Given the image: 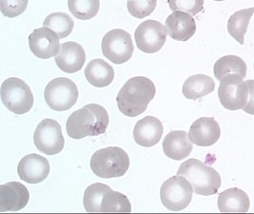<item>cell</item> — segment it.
<instances>
[{"instance_id":"9a60e30c","label":"cell","mask_w":254,"mask_h":214,"mask_svg":"<svg viewBox=\"0 0 254 214\" xmlns=\"http://www.w3.org/2000/svg\"><path fill=\"white\" fill-rule=\"evenodd\" d=\"M30 200V193L23 184L10 182L0 186V212H18Z\"/></svg>"},{"instance_id":"e0dca14e","label":"cell","mask_w":254,"mask_h":214,"mask_svg":"<svg viewBox=\"0 0 254 214\" xmlns=\"http://www.w3.org/2000/svg\"><path fill=\"white\" fill-rule=\"evenodd\" d=\"M167 34L177 41H188L196 32V23L191 14L185 11H174L165 23Z\"/></svg>"},{"instance_id":"8fae6325","label":"cell","mask_w":254,"mask_h":214,"mask_svg":"<svg viewBox=\"0 0 254 214\" xmlns=\"http://www.w3.org/2000/svg\"><path fill=\"white\" fill-rule=\"evenodd\" d=\"M34 143L39 151L47 155H55L61 152L65 146L61 126L54 119H44L35 130Z\"/></svg>"},{"instance_id":"83f0119b","label":"cell","mask_w":254,"mask_h":214,"mask_svg":"<svg viewBox=\"0 0 254 214\" xmlns=\"http://www.w3.org/2000/svg\"><path fill=\"white\" fill-rule=\"evenodd\" d=\"M157 0H127V11L133 17L142 19L155 10Z\"/></svg>"},{"instance_id":"ba28073f","label":"cell","mask_w":254,"mask_h":214,"mask_svg":"<svg viewBox=\"0 0 254 214\" xmlns=\"http://www.w3.org/2000/svg\"><path fill=\"white\" fill-rule=\"evenodd\" d=\"M47 105L54 111H68L78 99L76 84L69 78L58 77L49 82L44 91Z\"/></svg>"},{"instance_id":"6da1fadb","label":"cell","mask_w":254,"mask_h":214,"mask_svg":"<svg viewBox=\"0 0 254 214\" xmlns=\"http://www.w3.org/2000/svg\"><path fill=\"white\" fill-rule=\"evenodd\" d=\"M156 88L148 77L128 79L118 92L116 103L119 111L127 117H136L146 112L149 103L155 96Z\"/></svg>"},{"instance_id":"4fadbf2b","label":"cell","mask_w":254,"mask_h":214,"mask_svg":"<svg viewBox=\"0 0 254 214\" xmlns=\"http://www.w3.org/2000/svg\"><path fill=\"white\" fill-rule=\"evenodd\" d=\"M59 36L47 27L35 30L29 36V46L35 57L49 59L57 57L60 51Z\"/></svg>"},{"instance_id":"d6986e66","label":"cell","mask_w":254,"mask_h":214,"mask_svg":"<svg viewBox=\"0 0 254 214\" xmlns=\"http://www.w3.org/2000/svg\"><path fill=\"white\" fill-rule=\"evenodd\" d=\"M163 133L164 128L158 118L146 116L134 126L133 138L139 146L150 147L158 144Z\"/></svg>"},{"instance_id":"484cf974","label":"cell","mask_w":254,"mask_h":214,"mask_svg":"<svg viewBox=\"0 0 254 214\" xmlns=\"http://www.w3.org/2000/svg\"><path fill=\"white\" fill-rule=\"evenodd\" d=\"M43 26L58 34L59 38H66L71 34L74 22L65 12H54L49 14L43 22Z\"/></svg>"},{"instance_id":"7402d4cb","label":"cell","mask_w":254,"mask_h":214,"mask_svg":"<svg viewBox=\"0 0 254 214\" xmlns=\"http://www.w3.org/2000/svg\"><path fill=\"white\" fill-rule=\"evenodd\" d=\"M85 77L94 87L104 88L114 81L115 70L102 59H93L85 69Z\"/></svg>"},{"instance_id":"8992f818","label":"cell","mask_w":254,"mask_h":214,"mask_svg":"<svg viewBox=\"0 0 254 214\" xmlns=\"http://www.w3.org/2000/svg\"><path fill=\"white\" fill-rule=\"evenodd\" d=\"M1 100L9 111L21 115L32 110L34 94L22 79L10 77L1 85Z\"/></svg>"},{"instance_id":"ac0fdd59","label":"cell","mask_w":254,"mask_h":214,"mask_svg":"<svg viewBox=\"0 0 254 214\" xmlns=\"http://www.w3.org/2000/svg\"><path fill=\"white\" fill-rule=\"evenodd\" d=\"M85 62L86 54L83 47L73 41L63 43L56 57V63L58 68L67 73L79 71Z\"/></svg>"},{"instance_id":"30bf717a","label":"cell","mask_w":254,"mask_h":214,"mask_svg":"<svg viewBox=\"0 0 254 214\" xmlns=\"http://www.w3.org/2000/svg\"><path fill=\"white\" fill-rule=\"evenodd\" d=\"M102 54L115 64H124L133 54L130 34L122 29H115L105 34L101 43Z\"/></svg>"},{"instance_id":"f1b7e54d","label":"cell","mask_w":254,"mask_h":214,"mask_svg":"<svg viewBox=\"0 0 254 214\" xmlns=\"http://www.w3.org/2000/svg\"><path fill=\"white\" fill-rule=\"evenodd\" d=\"M168 3L172 11H185L191 15H196L204 8V0H168Z\"/></svg>"},{"instance_id":"44dd1931","label":"cell","mask_w":254,"mask_h":214,"mask_svg":"<svg viewBox=\"0 0 254 214\" xmlns=\"http://www.w3.org/2000/svg\"><path fill=\"white\" fill-rule=\"evenodd\" d=\"M217 204L221 213H248L251 201L244 191L231 188L220 193Z\"/></svg>"},{"instance_id":"cb8c5ba5","label":"cell","mask_w":254,"mask_h":214,"mask_svg":"<svg viewBox=\"0 0 254 214\" xmlns=\"http://www.w3.org/2000/svg\"><path fill=\"white\" fill-rule=\"evenodd\" d=\"M215 78L221 81L226 75L236 73L245 78L247 75V64L241 57L237 56H226L219 58L213 67Z\"/></svg>"},{"instance_id":"2e32d148","label":"cell","mask_w":254,"mask_h":214,"mask_svg":"<svg viewBox=\"0 0 254 214\" xmlns=\"http://www.w3.org/2000/svg\"><path fill=\"white\" fill-rule=\"evenodd\" d=\"M189 136L194 145L210 146L219 140L221 129L213 117H201L191 125Z\"/></svg>"},{"instance_id":"d4e9b609","label":"cell","mask_w":254,"mask_h":214,"mask_svg":"<svg viewBox=\"0 0 254 214\" xmlns=\"http://www.w3.org/2000/svg\"><path fill=\"white\" fill-rule=\"evenodd\" d=\"M254 8L244 9L235 11L231 15L228 23V32L239 44L243 45L245 42V34L248 31L252 16L254 15Z\"/></svg>"},{"instance_id":"4316f807","label":"cell","mask_w":254,"mask_h":214,"mask_svg":"<svg viewBox=\"0 0 254 214\" xmlns=\"http://www.w3.org/2000/svg\"><path fill=\"white\" fill-rule=\"evenodd\" d=\"M68 7L71 14L80 20L93 18L99 11V0H68Z\"/></svg>"},{"instance_id":"277c9868","label":"cell","mask_w":254,"mask_h":214,"mask_svg":"<svg viewBox=\"0 0 254 214\" xmlns=\"http://www.w3.org/2000/svg\"><path fill=\"white\" fill-rule=\"evenodd\" d=\"M191 184L193 192L198 195L210 196L216 194L221 187L219 173L200 160L191 158L183 162L177 171Z\"/></svg>"},{"instance_id":"7c38bea8","label":"cell","mask_w":254,"mask_h":214,"mask_svg":"<svg viewBox=\"0 0 254 214\" xmlns=\"http://www.w3.org/2000/svg\"><path fill=\"white\" fill-rule=\"evenodd\" d=\"M139 50L145 54L159 52L167 40V31L161 23L156 20L142 22L134 33Z\"/></svg>"},{"instance_id":"f546056e","label":"cell","mask_w":254,"mask_h":214,"mask_svg":"<svg viewBox=\"0 0 254 214\" xmlns=\"http://www.w3.org/2000/svg\"><path fill=\"white\" fill-rule=\"evenodd\" d=\"M29 0H0V11L6 17L13 18L22 14Z\"/></svg>"},{"instance_id":"9c48e42d","label":"cell","mask_w":254,"mask_h":214,"mask_svg":"<svg viewBox=\"0 0 254 214\" xmlns=\"http://www.w3.org/2000/svg\"><path fill=\"white\" fill-rule=\"evenodd\" d=\"M236 73L226 75L220 81L218 97L222 106L230 111L244 110L249 101L250 89L247 82Z\"/></svg>"},{"instance_id":"3957f363","label":"cell","mask_w":254,"mask_h":214,"mask_svg":"<svg viewBox=\"0 0 254 214\" xmlns=\"http://www.w3.org/2000/svg\"><path fill=\"white\" fill-rule=\"evenodd\" d=\"M87 213H130L131 205L127 196L114 192L109 186L95 183L89 186L83 198Z\"/></svg>"},{"instance_id":"603a6c76","label":"cell","mask_w":254,"mask_h":214,"mask_svg":"<svg viewBox=\"0 0 254 214\" xmlns=\"http://www.w3.org/2000/svg\"><path fill=\"white\" fill-rule=\"evenodd\" d=\"M215 89V83L210 76L195 74L187 79L182 88V92L187 99L198 100Z\"/></svg>"},{"instance_id":"1f68e13d","label":"cell","mask_w":254,"mask_h":214,"mask_svg":"<svg viewBox=\"0 0 254 214\" xmlns=\"http://www.w3.org/2000/svg\"><path fill=\"white\" fill-rule=\"evenodd\" d=\"M214 1H218L219 2V1H225V0H214Z\"/></svg>"},{"instance_id":"52a82bcc","label":"cell","mask_w":254,"mask_h":214,"mask_svg":"<svg viewBox=\"0 0 254 214\" xmlns=\"http://www.w3.org/2000/svg\"><path fill=\"white\" fill-rule=\"evenodd\" d=\"M193 192V188L189 180L177 174L163 183L160 191L161 202L166 209L172 212H180L190 204Z\"/></svg>"},{"instance_id":"5b68a950","label":"cell","mask_w":254,"mask_h":214,"mask_svg":"<svg viewBox=\"0 0 254 214\" xmlns=\"http://www.w3.org/2000/svg\"><path fill=\"white\" fill-rule=\"evenodd\" d=\"M129 157L127 152L118 146H108L93 153L91 169L101 178H118L126 174L129 168Z\"/></svg>"},{"instance_id":"4dcf8cb0","label":"cell","mask_w":254,"mask_h":214,"mask_svg":"<svg viewBox=\"0 0 254 214\" xmlns=\"http://www.w3.org/2000/svg\"><path fill=\"white\" fill-rule=\"evenodd\" d=\"M246 82L250 89V96L248 104L243 111L248 114L254 115V80H247Z\"/></svg>"},{"instance_id":"5bb4252c","label":"cell","mask_w":254,"mask_h":214,"mask_svg":"<svg viewBox=\"0 0 254 214\" xmlns=\"http://www.w3.org/2000/svg\"><path fill=\"white\" fill-rule=\"evenodd\" d=\"M17 173L21 180L29 184H39L50 173V163L46 158L32 153L22 158L17 166Z\"/></svg>"},{"instance_id":"7a4b0ae2","label":"cell","mask_w":254,"mask_h":214,"mask_svg":"<svg viewBox=\"0 0 254 214\" xmlns=\"http://www.w3.org/2000/svg\"><path fill=\"white\" fill-rule=\"evenodd\" d=\"M110 117L104 107L89 104L71 113L66 123L67 134L72 139L101 136L106 133Z\"/></svg>"},{"instance_id":"ffe728a7","label":"cell","mask_w":254,"mask_h":214,"mask_svg":"<svg viewBox=\"0 0 254 214\" xmlns=\"http://www.w3.org/2000/svg\"><path fill=\"white\" fill-rule=\"evenodd\" d=\"M193 148L192 142L185 131H173L163 141L164 153L171 159L180 161L188 157Z\"/></svg>"}]
</instances>
